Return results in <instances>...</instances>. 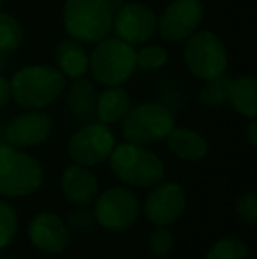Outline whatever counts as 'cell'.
<instances>
[{"label": "cell", "instance_id": "obj_1", "mask_svg": "<svg viewBox=\"0 0 257 259\" xmlns=\"http://www.w3.org/2000/svg\"><path fill=\"white\" fill-rule=\"evenodd\" d=\"M11 99L25 109H42L53 104L65 90V78L57 67L25 65L9 79Z\"/></svg>", "mask_w": 257, "mask_h": 259}, {"label": "cell", "instance_id": "obj_2", "mask_svg": "<svg viewBox=\"0 0 257 259\" xmlns=\"http://www.w3.org/2000/svg\"><path fill=\"white\" fill-rule=\"evenodd\" d=\"M115 11L108 0H65L62 20L69 37L95 45L111 34Z\"/></svg>", "mask_w": 257, "mask_h": 259}, {"label": "cell", "instance_id": "obj_3", "mask_svg": "<svg viewBox=\"0 0 257 259\" xmlns=\"http://www.w3.org/2000/svg\"><path fill=\"white\" fill-rule=\"evenodd\" d=\"M108 160L115 177L130 187H153L166 175L162 159L144 145L129 141L115 145Z\"/></svg>", "mask_w": 257, "mask_h": 259}, {"label": "cell", "instance_id": "obj_4", "mask_svg": "<svg viewBox=\"0 0 257 259\" xmlns=\"http://www.w3.org/2000/svg\"><path fill=\"white\" fill-rule=\"evenodd\" d=\"M44 182L41 162L9 143L0 145V198H27Z\"/></svg>", "mask_w": 257, "mask_h": 259}, {"label": "cell", "instance_id": "obj_5", "mask_svg": "<svg viewBox=\"0 0 257 259\" xmlns=\"http://www.w3.org/2000/svg\"><path fill=\"white\" fill-rule=\"evenodd\" d=\"M136 46L110 37L95 42L90 53L88 72L93 81L104 87H122L136 71Z\"/></svg>", "mask_w": 257, "mask_h": 259}, {"label": "cell", "instance_id": "obj_6", "mask_svg": "<svg viewBox=\"0 0 257 259\" xmlns=\"http://www.w3.org/2000/svg\"><path fill=\"white\" fill-rule=\"evenodd\" d=\"M120 123L122 136L125 141L144 147L164 141L176 125L171 108L159 101L130 106Z\"/></svg>", "mask_w": 257, "mask_h": 259}, {"label": "cell", "instance_id": "obj_7", "mask_svg": "<svg viewBox=\"0 0 257 259\" xmlns=\"http://www.w3.org/2000/svg\"><path fill=\"white\" fill-rule=\"evenodd\" d=\"M183 62L194 78L206 81L226 74L229 53L224 41L212 30H195L185 39Z\"/></svg>", "mask_w": 257, "mask_h": 259}, {"label": "cell", "instance_id": "obj_8", "mask_svg": "<svg viewBox=\"0 0 257 259\" xmlns=\"http://www.w3.org/2000/svg\"><path fill=\"white\" fill-rule=\"evenodd\" d=\"M117 145L113 131L102 122H88L79 127L67 143V154L79 166L95 167L110 159Z\"/></svg>", "mask_w": 257, "mask_h": 259}, {"label": "cell", "instance_id": "obj_9", "mask_svg": "<svg viewBox=\"0 0 257 259\" xmlns=\"http://www.w3.org/2000/svg\"><path fill=\"white\" fill-rule=\"evenodd\" d=\"M95 199V222L108 231H127L139 219V199L127 187H111Z\"/></svg>", "mask_w": 257, "mask_h": 259}, {"label": "cell", "instance_id": "obj_10", "mask_svg": "<svg viewBox=\"0 0 257 259\" xmlns=\"http://www.w3.org/2000/svg\"><path fill=\"white\" fill-rule=\"evenodd\" d=\"M202 16L201 0H173L157 16V32L168 42H183L199 30Z\"/></svg>", "mask_w": 257, "mask_h": 259}, {"label": "cell", "instance_id": "obj_11", "mask_svg": "<svg viewBox=\"0 0 257 259\" xmlns=\"http://www.w3.org/2000/svg\"><path fill=\"white\" fill-rule=\"evenodd\" d=\"M111 32H115V37L139 46L150 41L157 32V14L143 2H124L115 11Z\"/></svg>", "mask_w": 257, "mask_h": 259}, {"label": "cell", "instance_id": "obj_12", "mask_svg": "<svg viewBox=\"0 0 257 259\" xmlns=\"http://www.w3.org/2000/svg\"><path fill=\"white\" fill-rule=\"evenodd\" d=\"M187 208V192L176 182L153 185L144 201V215L153 226H171L183 215Z\"/></svg>", "mask_w": 257, "mask_h": 259}, {"label": "cell", "instance_id": "obj_13", "mask_svg": "<svg viewBox=\"0 0 257 259\" xmlns=\"http://www.w3.org/2000/svg\"><path fill=\"white\" fill-rule=\"evenodd\" d=\"M53 133V118L42 109H27L6 127V141L16 148H34L46 143Z\"/></svg>", "mask_w": 257, "mask_h": 259}, {"label": "cell", "instance_id": "obj_14", "mask_svg": "<svg viewBox=\"0 0 257 259\" xmlns=\"http://www.w3.org/2000/svg\"><path fill=\"white\" fill-rule=\"evenodd\" d=\"M30 243L44 254H62L71 243V229L64 219L52 211H41L28 222Z\"/></svg>", "mask_w": 257, "mask_h": 259}, {"label": "cell", "instance_id": "obj_15", "mask_svg": "<svg viewBox=\"0 0 257 259\" xmlns=\"http://www.w3.org/2000/svg\"><path fill=\"white\" fill-rule=\"evenodd\" d=\"M64 198L76 206H86L99 196V180L90 167L71 164L65 167L60 178Z\"/></svg>", "mask_w": 257, "mask_h": 259}, {"label": "cell", "instance_id": "obj_16", "mask_svg": "<svg viewBox=\"0 0 257 259\" xmlns=\"http://www.w3.org/2000/svg\"><path fill=\"white\" fill-rule=\"evenodd\" d=\"M164 141L173 155L178 157L180 160H187V162L202 160L210 152V145L206 138L190 127L175 125Z\"/></svg>", "mask_w": 257, "mask_h": 259}, {"label": "cell", "instance_id": "obj_17", "mask_svg": "<svg viewBox=\"0 0 257 259\" xmlns=\"http://www.w3.org/2000/svg\"><path fill=\"white\" fill-rule=\"evenodd\" d=\"M57 69L64 74V78L79 79L88 74L90 53L83 42L67 37L57 45L55 50Z\"/></svg>", "mask_w": 257, "mask_h": 259}, {"label": "cell", "instance_id": "obj_18", "mask_svg": "<svg viewBox=\"0 0 257 259\" xmlns=\"http://www.w3.org/2000/svg\"><path fill=\"white\" fill-rule=\"evenodd\" d=\"M130 96L122 87H106L100 94H97L95 118L106 125L120 123L122 118L130 109Z\"/></svg>", "mask_w": 257, "mask_h": 259}, {"label": "cell", "instance_id": "obj_19", "mask_svg": "<svg viewBox=\"0 0 257 259\" xmlns=\"http://www.w3.org/2000/svg\"><path fill=\"white\" fill-rule=\"evenodd\" d=\"M97 90L93 81L86 78L72 79V85L67 90V108L72 116L78 120H88L95 116Z\"/></svg>", "mask_w": 257, "mask_h": 259}, {"label": "cell", "instance_id": "obj_20", "mask_svg": "<svg viewBox=\"0 0 257 259\" xmlns=\"http://www.w3.org/2000/svg\"><path fill=\"white\" fill-rule=\"evenodd\" d=\"M229 104L245 118L257 116V81L254 76H240L231 81Z\"/></svg>", "mask_w": 257, "mask_h": 259}, {"label": "cell", "instance_id": "obj_21", "mask_svg": "<svg viewBox=\"0 0 257 259\" xmlns=\"http://www.w3.org/2000/svg\"><path fill=\"white\" fill-rule=\"evenodd\" d=\"M231 81H233V78H229L227 74L206 79L204 85L199 89V101H201V104L212 109L229 104Z\"/></svg>", "mask_w": 257, "mask_h": 259}, {"label": "cell", "instance_id": "obj_22", "mask_svg": "<svg viewBox=\"0 0 257 259\" xmlns=\"http://www.w3.org/2000/svg\"><path fill=\"white\" fill-rule=\"evenodd\" d=\"M25 32L18 18L11 13L0 11V52L9 53L21 46Z\"/></svg>", "mask_w": 257, "mask_h": 259}, {"label": "cell", "instance_id": "obj_23", "mask_svg": "<svg viewBox=\"0 0 257 259\" xmlns=\"http://www.w3.org/2000/svg\"><path fill=\"white\" fill-rule=\"evenodd\" d=\"M250 249L247 242L236 236H226L213 243L208 249L204 259H248Z\"/></svg>", "mask_w": 257, "mask_h": 259}, {"label": "cell", "instance_id": "obj_24", "mask_svg": "<svg viewBox=\"0 0 257 259\" xmlns=\"http://www.w3.org/2000/svg\"><path fill=\"white\" fill-rule=\"evenodd\" d=\"M169 60V52L157 42H143L136 48V67L143 71L162 69Z\"/></svg>", "mask_w": 257, "mask_h": 259}, {"label": "cell", "instance_id": "obj_25", "mask_svg": "<svg viewBox=\"0 0 257 259\" xmlns=\"http://www.w3.org/2000/svg\"><path fill=\"white\" fill-rule=\"evenodd\" d=\"M18 233V213L7 201L0 199V250L14 242Z\"/></svg>", "mask_w": 257, "mask_h": 259}, {"label": "cell", "instance_id": "obj_26", "mask_svg": "<svg viewBox=\"0 0 257 259\" xmlns=\"http://www.w3.org/2000/svg\"><path fill=\"white\" fill-rule=\"evenodd\" d=\"M148 249L155 257H168L175 249V236L169 226H155L148 236Z\"/></svg>", "mask_w": 257, "mask_h": 259}, {"label": "cell", "instance_id": "obj_27", "mask_svg": "<svg viewBox=\"0 0 257 259\" xmlns=\"http://www.w3.org/2000/svg\"><path fill=\"white\" fill-rule=\"evenodd\" d=\"M238 219L247 226L257 224V196L255 192H245L238 198L236 205H234Z\"/></svg>", "mask_w": 257, "mask_h": 259}, {"label": "cell", "instance_id": "obj_28", "mask_svg": "<svg viewBox=\"0 0 257 259\" xmlns=\"http://www.w3.org/2000/svg\"><path fill=\"white\" fill-rule=\"evenodd\" d=\"M65 224L69 226L71 231L83 233L95 224V215H93L92 210H88V208H85V206L76 208V210H72L71 213H69L67 222H65Z\"/></svg>", "mask_w": 257, "mask_h": 259}, {"label": "cell", "instance_id": "obj_29", "mask_svg": "<svg viewBox=\"0 0 257 259\" xmlns=\"http://www.w3.org/2000/svg\"><path fill=\"white\" fill-rule=\"evenodd\" d=\"M11 101V87L6 76H0V109H4Z\"/></svg>", "mask_w": 257, "mask_h": 259}, {"label": "cell", "instance_id": "obj_30", "mask_svg": "<svg viewBox=\"0 0 257 259\" xmlns=\"http://www.w3.org/2000/svg\"><path fill=\"white\" fill-rule=\"evenodd\" d=\"M247 140L252 148L257 147V120L255 118H250V123H248V127H247Z\"/></svg>", "mask_w": 257, "mask_h": 259}, {"label": "cell", "instance_id": "obj_31", "mask_svg": "<svg viewBox=\"0 0 257 259\" xmlns=\"http://www.w3.org/2000/svg\"><path fill=\"white\" fill-rule=\"evenodd\" d=\"M6 69H7V57L4 52H0V76L6 72Z\"/></svg>", "mask_w": 257, "mask_h": 259}, {"label": "cell", "instance_id": "obj_32", "mask_svg": "<svg viewBox=\"0 0 257 259\" xmlns=\"http://www.w3.org/2000/svg\"><path fill=\"white\" fill-rule=\"evenodd\" d=\"M108 2H110L111 9H113V11H117L118 7H120L122 4H124V0H108Z\"/></svg>", "mask_w": 257, "mask_h": 259}, {"label": "cell", "instance_id": "obj_33", "mask_svg": "<svg viewBox=\"0 0 257 259\" xmlns=\"http://www.w3.org/2000/svg\"><path fill=\"white\" fill-rule=\"evenodd\" d=\"M2 2H4V0H0V6H2Z\"/></svg>", "mask_w": 257, "mask_h": 259}, {"label": "cell", "instance_id": "obj_34", "mask_svg": "<svg viewBox=\"0 0 257 259\" xmlns=\"http://www.w3.org/2000/svg\"><path fill=\"white\" fill-rule=\"evenodd\" d=\"M0 259H4V257H0Z\"/></svg>", "mask_w": 257, "mask_h": 259}]
</instances>
